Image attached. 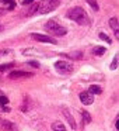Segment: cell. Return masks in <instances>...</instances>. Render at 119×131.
<instances>
[{
  "mask_svg": "<svg viewBox=\"0 0 119 131\" xmlns=\"http://www.w3.org/2000/svg\"><path fill=\"white\" fill-rule=\"evenodd\" d=\"M66 17L70 18L74 23L80 24V26H88V24L91 23L88 14L85 13V10L83 9V7H79V6L67 10V12H66Z\"/></svg>",
  "mask_w": 119,
  "mask_h": 131,
  "instance_id": "1",
  "label": "cell"
},
{
  "mask_svg": "<svg viewBox=\"0 0 119 131\" xmlns=\"http://www.w3.org/2000/svg\"><path fill=\"white\" fill-rule=\"evenodd\" d=\"M60 0H42L41 3H38V9L37 13L38 14H46V13H51L59 6Z\"/></svg>",
  "mask_w": 119,
  "mask_h": 131,
  "instance_id": "2",
  "label": "cell"
},
{
  "mask_svg": "<svg viewBox=\"0 0 119 131\" xmlns=\"http://www.w3.org/2000/svg\"><path fill=\"white\" fill-rule=\"evenodd\" d=\"M45 28L48 30L49 32H52L53 35H57V37H60V35H65L66 32H67V30H66L65 27L60 26V24H57L55 20H49L48 23L45 24Z\"/></svg>",
  "mask_w": 119,
  "mask_h": 131,
  "instance_id": "3",
  "label": "cell"
},
{
  "mask_svg": "<svg viewBox=\"0 0 119 131\" xmlns=\"http://www.w3.org/2000/svg\"><path fill=\"white\" fill-rule=\"evenodd\" d=\"M55 68L59 72H62V73H70L73 71V65L70 62H67V61H57L55 63Z\"/></svg>",
  "mask_w": 119,
  "mask_h": 131,
  "instance_id": "4",
  "label": "cell"
},
{
  "mask_svg": "<svg viewBox=\"0 0 119 131\" xmlns=\"http://www.w3.org/2000/svg\"><path fill=\"white\" fill-rule=\"evenodd\" d=\"M29 37L35 41H39V42H48V44H56V40L55 38H51L48 35H43V34H38V32H32Z\"/></svg>",
  "mask_w": 119,
  "mask_h": 131,
  "instance_id": "5",
  "label": "cell"
},
{
  "mask_svg": "<svg viewBox=\"0 0 119 131\" xmlns=\"http://www.w3.org/2000/svg\"><path fill=\"white\" fill-rule=\"evenodd\" d=\"M34 73L31 72H25V71H13L9 73L10 79H21V78H31Z\"/></svg>",
  "mask_w": 119,
  "mask_h": 131,
  "instance_id": "6",
  "label": "cell"
},
{
  "mask_svg": "<svg viewBox=\"0 0 119 131\" xmlns=\"http://www.w3.org/2000/svg\"><path fill=\"white\" fill-rule=\"evenodd\" d=\"M80 100H81L83 104L90 106V104H93V102H94V96L91 93H88V92H81V93H80Z\"/></svg>",
  "mask_w": 119,
  "mask_h": 131,
  "instance_id": "7",
  "label": "cell"
},
{
  "mask_svg": "<svg viewBox=\"0 0 119 131\" xmlns=\"http://www.w3.org/2000/svg\"><path fill=\"white\" fill-rule=\"evenodd\" d=\"M62 113H63V116L66 117V120H67V121H69V124H70L71 130H77V125H76V121H74L73 116H71V114H70V111H69L67 108H62Z\"/></svg>",
  "mask_w": 119,
  "mask_h": 131,
  "instance_id": "8",
  "label": "cell"
},
{
  "mask_svg": "<svg viewBox=\"0 0 119 131\" xmlns=\"http://www.w3.org/2000/svg\"><path fill=\"white\" fill-rule=\"evenodd\" d=\"M109 26H111V28L113 30V32H115V37L118 38V37H119V23H118V17L109 18Z\"/></svg>",
  "mask_w": 119,
  "mask_h": 131,
  "instance_id": "9",
  "label": "cell"
},
{
  "mask_svg": "<svg viewBox=\"0 0 119 131\" xmlns=\"http://www.w3.org/2000/svg\"><path fill=\"white\" fill-rule=\"evenodd\" d=\"M31 107H32V100H31V97H29V96H25V97H24V102L21 103V107H20V108H21L23 111H28Z\"/></svg>",
  "mask_w": 119,
  "mask_h": 131,
  "instance_id": "10",
  "label": "cell"
},
{
  "mask_svg": "<svg viewBox=\"0 0 119 131\" xmlns=\"http://www.w3.org/2000/svg\"><path fill=\"white\" fill-rule=\"evenodd\" d=\"M52 131H66V127L63 123L55 121V123H52Z\"/></svg>",
  "mask_w": 119,
  "mask_h": 131,
  "instance_id": "11",
  "label": "cell"
},
{
  "mask_svg": "<svg viewBox=\"0 0 119 131\" xmlns=\"http://www.w3.org/2000/svg\"><path fill=\"white\" fill-rule=\"evenodd\" d=\"M88 93H91L93 96H94V94H101L102 93V89L99 88V86H97V85H91L90 89H88Z\"/></svg>",
  "mask_w": 119,
  "mask_h": 131,
  "instance_id": "12",
  "label": "cell"
},
{
  "mask_svg": "<svg viewBox=\"0 0 119 131\" xmlns=\"http://www.w3.org/2000/svg\"><path fill=\"white\" fill-rule=\"evenodd\" d=\"M105 51H107V49H105L104 47H94L93 48V55H95V57H101V55L105 54Z\"/></svg>",
  "mask_w": 119,
  "mask_h": 131,
  "instance_id": "13",
  "label": "cell"
},
{
  "mask_svg": "<svg viewBox=\"0 0 119 131\" xmlns=\"http://www.w3.org/2000/svg\"><path fill=\"white\" fill-rule=\"evenodd\" d=\"M66 57H67L69 59H80V58L83 57V54L80 51H74V52H69Z\"/></svg>",
  "mask_w": 119,
  "mask_h": 131,
  "instance_id": "14",
  "label": "cell"
},
{
  "mask_svg": "<svg viewBox=\"0 0 119 131\" xmlns=\"http://www.w3.org/2000/svg\"><path fill=\"white\" fill-rule=\"evenodd\" d=\"M81 116H83V125L88 124V123L91 121V116H90V113H88V111L83 110L81 111Z\"/></svg>",
  "mask_w": 119,
  "mask_h": 131,
  "instance_id": "15",
  "label": "cell"
},
{
  "mask_svg": "<svg viewBox=\"0 0 119 131\" xmlns=\"http://www.w3.org/2000/svg\"><path fill=\"white\" fill-rule=\"evenodd\" d=\"M2 127H3V130H6V131H16L14 130V124L10 123V121H3L2 123Z\"/></svg>",
  "mask_w": 119,
  "mask_h": 131,
  "instance_id": "16",
  "label": "cell"
},
{
  "mask_svg": "<svg viewBox=\"0 0 119 131\" xmlns=\"http://www.w3.org/2000/svg\"><path fill=\"white\" fill-rule=\"evenodd\" d=\"M14 63L13 62H9V63H4V65H0V72H4V71H10L13 68Z\"/></svg>",
  "mask_w": 119,
  "mask_h": 131,
  "instance_id": "17",
  "label": "cell"
},
{
  "mask_svg": "<svg viewBox=\"0 0 119 131\" xmlns=\"http://www.w3.org/2000/svg\"><path fill=\"white\" fill-rule=\"evenodd\" d=\"M87 3L90 4L91 7H93V10H95V12H98L99 6H98V3H97V0H87Z\"/></svg>",
  "mask_w": 119,
  "mask_h": 131,
  "instance_id": "18",
  "label": "cell"
},
{
  "mask_svg": "<svg viewBox=\"0 0 119 131\" xmlns=\"http://www.w3.org/2000/svg\"><path fill=\"white\" fill-rule=\"evenodd\" d=\"M0 2H3V3L9 4V9L10 10H14L16 9V2H14V0H0Z\"/></svg>",
  "mask_w": 119,
  "mask_h": 131,
  "instance_id": "19",
  "label": "cell"
},
{
  "mask_svg": "<svg viewBox=\"0 0 119 131\" xmlns=\"http://www.w3.org/2000/svg\"><path fill=\"white\" fill-rule=\"evenodd\" d=\"M99 38H101V40H104L105 42H108V44H112V40H111L107 34H104V32H99Z\"/></svg>",
  "mask_w": 119,
  "mask_h": 131,
  "instance_id": "20",
  "label": "cell"
},
{
  "mask_svg": "<svg viewBox=\"0 0 119 131\" xmlns=\"http://www.w3.org/2000/svg\"><path fill=\"white\" fill-rule=\"evenodd\" d=\"M7 103H9V99L4 94H0V106H7Z\"/></svg>",
  "mask_w": 119,
  "mask_h": 131,
  "instance_id": "21",
  "label": "cell"
},
{
  "mask_svg": "<svg viewBox=\"0 0 119 131\" xmlns=\"http://www.w3.org/2000/svg\"><path fill=\"white\" fill-rule=\"evenodd\" d=\"M11 54V49H0V59H2V58L3 57H6V55H10Z\"/></svg>",
  "mask_w": 119,
  "mask_h": 131,
  "instance_id": "22",
  "label": "cell"
},
{
  "mask_svg": "<svg viewBox=\"0 0 119 131\" xmlns=\"http://www.w3.org/2000/svg\"><path fill=\"white\" fill-rule=\"evenodd\" d=\"M118 59H119V57H118V55H115L113 62L111 63V69H116V68H118Z\"/></svg>",
  "mask_w": 119,
  "mask_h": 131,
  "instance_id": "23",
  "label": "cell"
},
{
  "mask_svg": "<svg viewBox=\"0 0 119 131\" xmlns=\"http://www.w3.org/2000/svg\"><path fill=\"white\" fill-rule=\"evenodd\" d=\"M28 65L34 66V68H39V63H38L37 61H28Z\"/></svg>",
  "mask_w": 119,
  "mask_h": 131,
  "instance_id": "24",
  "label": "cell"
},
{
  "mask_svg": "<svg viewBox=\"0 0 119 131\" xmlns=\"http://www.w3.org/2000/svg\"><path fill=\"white\" fill-rule=\"evenodd\" d=\"M35 0H23V4H29V3H34Z\"/></svg>",
  "mask_w": 119,
  "mask_h": 131,
  "instance_id": "25",
  "label": "cell"
},
{
  "mask_svg": "<svg viewBox=\"0 0 119 131\" xmlns=\"http://www.w3.org/2000/svg\"><path fill=\"white\" fill-rule=\"evenodd\" d=\"M0 107L3 108L4 111H10V108H9V107H6V106H0Z\"/></svg>",
  "mask_w": 119,
  "mask_h": 131,
  "instance_id": "26",
  "label": "cell"
},
{
  "mask_svg": "<svg viewBox=\"0 0 119 131\" xmlns=\"http://www.w3.org/2000/svg\"><path fill=\"white\" fill-rule=\"evenodd\" d=\"M0 14H4V10L3 9H0Z\"/></svg>",
  "mask_w": 119,
  "mask_h": 131,
  "instance_id": "27",
  "label": "cell"
},
{
  "mask_svg": "<svg viewBox=\"0 0 119 131\" xmlns=\"http://www.w3.org/2000/svg\"><path fill=\"white\" fill-rule=\"evenodd\" d=\"M0 31H3V26H0Z\"/></svg>",
  "mask_w": 119,
  "mask_h": 131,
  "instance_id": "28",
  "label": "cell"
}]
</instances>
